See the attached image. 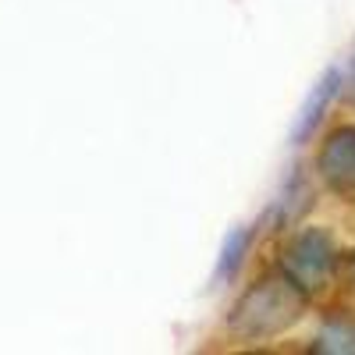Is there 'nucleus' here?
<instances>
[{
    "instance_id": "obj_7",
    "label": "nucleus",
    "mask_w": 355,
    "mask_h": 355,
    "mask_svg": "<svg viewBox=\"0 0 355 355\" xmlns=\"http://www.w3.org/2000/svg\"><path fill=\"white\" fill-rule=\"evenodd\" d=\"M352 284H355V263H352Z\"/></svg>"
},
{
    "instance_id": "obj_5",
    "label": "nucleus",
    "mask_w": 355,
    "mask_h": 355,
    "mask_svg": "<svg viewBox=\"0 0 355 355\" xmlns=\"http://www.w3.org/2000/svg\"><path fill=\"white\" fill-rule=\"evenodd\" d=\"M245 231H239L234 239L227 242V249H224V263H220V277H231V270H234V263H239V256H242V249H245Z\"/></svg>"
},
{
    "instance_id": "obj_3",
    "label": "nucleus",
    "mask_w": 355,
    "mask_h": 355,
    "mask_svg": "<svg viewBox=\"0 0 355 355\" xmlns=\"http://www.w3.org/2000/svg\"><path fill=\"white\" fill-rule=\"evenodd\" d=\"M320 174L338 192H355V125L338 128L320 150Z\"/></svg>"
},
{
    "instance_id": "obj_2",
    "label": "nucleus",
    "mask_w": 355,
    "mask_h": 355,
    "mask_svg": "<svg viewBox=\"0 0 355 355\" xmlns=\"http://www.w3.org/2000/svg\"><path fill=\"white\" fill-rule=\"evenodd\" d=\"M334 256H338L334 239H331L327 231H316V227H313V231H302L299 239L288 245V252H284V270H288V277L299 284L302 291H306V288H320L323 277L331 274Z\"/></svg>"
},
{
    "instance_id": "obj_1",
    "label": "nucleus",
    "mask_w": 355,
    "mask_h": 355,
    "mask_svg": "<svg viewBox=\"0 0 355 355\" xmlns=\"http://www.w3.org/2000/svg\"><path fill=\"white\" fill-rule=\"evenodd\" d=\"M306 295L291 277H263L256 281L231 313V331L239 338H274L284 334L302 316Z\"/></svg>"
},
{
    "instance_id": "obj_6",
    "label": "nucleus",
    "mask_w": 355,
    "mask_h": 355,
    "mask_svg": "<svg viewBox=\"0 0 355 355\" xmlns=\"http://www.w3.org/2000/svg\"><path fill=\"white\" fill-rule=\"evenodd\" d=\"M320 348H331V352H355V331H338L331 327L323 334V345Z\"/></svg>"
},
{
    "instance_id": "obj_4",
    "label": "nucleus",
    "mask_w": 355,
    "mask_h": 355,
    "mask_svg": "<svg viewBox=\"0 0 355 355\" xmlns=\"http://www.w3.org/2000/svg\"><path fill=\"white\" fill-rule=\"evenodd\" d=\"M338 85H341V75H338V71H331V75L320 78V85L313 89L309 103H306L302 114H299V125H295V142H302V139H309V135L316 132V125L323 121V110L331 107V100H334V93H338Z\"/></svg>"
}]
</instances>
